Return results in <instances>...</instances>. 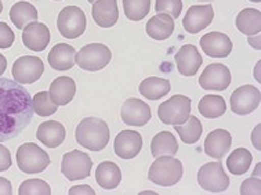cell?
Wrapping results in <instances>:
<instances>
[{"mask_svg":"<svg viewBox=\"0 0 261 195\" xmlns=\"http://www.w3.org/2000/svg\"><path fill=\"white\" fill-rule=\"evenodd\" d=\"M95 180L104 190H115L122 181V172L116 163L111 161L101 162L95 170Z\"/></svg>","mask_w":261,"mask_h":195,"instance_id":"obj_24","label":"cell"},{"mask_svg":"<svg viewBox=\"0 0 261 195\" xmlns=\"http://www.w3.org/2000/svg\"><path fill=\"white\" fill-rule=\"evenodd\" d=\"M19 195H50L51 188L42 179H29L25 180L18 190Z\"/></svg>","mask_w":261,"mask_h":195,"instance_id":"obj_35","label":"cell"},{"mask_svg":"<svg viewBox=\"0 0 261 195\" xmlns=\"http://www.w3.org/2000/svg\"><path fill=\"white\" fill-rule=\"evenodd\" d=\"M203 58L198 52V48L192 44H186L176 54L177 69L184 77H194L199 71Z\"/></svg>","mask_w":261,"mask_h":195,"instance_id":"obj_19","label":"cell"},{"mask_svg":"<svg viewBox=\"0 0 261 195\" xmlns=\"http://www.w3.org/2000/svg\"><path fill=\"white\" fill-rule=\"evenodd\" d=\"M237 28L246 36L258 35L261 31V11L256 9L242 10L237 17Z\"/></svg>","mask_w":261,"mask_h":195,"instance_id":"obj_27","label":"cell"},{"mask_svg":"<svg viewBox=\"0 0 261 195\" xmlns=\"http://www.w3.org/2000/svg\"><path fill=\"white\" fill-rule=\"evenodd\" d=\"M50 39H51L50 29L46 27V24H42L38 21L27 25L22 32L24 46L34 52H43L48 46Z\"/></svg>","mask_w":261,"mask_h":195,"instance_id":"obj_17","label":"cell"},{"mask_svg":"<svg viewBox=\"0 0 261 195\" xmlns=\"http://www.w3.org/2000/svg\"><path fill=\"white\" fill-rule=\"evenodd\" d=\"M261 91L256 86L245 85L238 87L231 95V108L237 115H249L260 107Z\"/></svg>","mask_w":261,"mask_h":195,"instance_id":"obj_10","label":"cell"},{"mask_svg":"<svg viewBox=\"0 0 261 195\" xmlns=\"http://www.w3.org/2000/svg\"><path fill=\"white\" fill-rule=\"evenodd\" d=\"M87 2H90V3H94L95 0H87Z\"/></svg>","mask_w":261,"mask_h":195,"instance_id":"obj_47","label":"cell"},{"mask_svg":"<svg viewBox=\"0 0 261 195\" xmlns=\"http://www.w3.org/2000/svg\"><path fill=\"white\" fill-rule=\"evenodd\" d=\"M151 153L153 157H162V155H171L174 157L178 153V143H177L174 134L170 132H161L152 138Z\"/></svg>","mask_w":261,"mask_h":195,"instance_id":"obj_28","label":"cell"},{"mask_svg":"<svg viewBox=\"0 0 261 195\" xmlns=\"http://www.w3.org/2000/svg\"><path fill=\"white\" fill-rule=\"evenodd\" d=\"M242 195H260L261 194V180L258 177H250L243 181L241 186Z\"/></svg>","mask_w":261,"mask_h":195,"instance_id":"obj_37","label":"cell"},{"mask_svg":"<svg viewBox=\"0 0 261 195\" xmlns=\"http://www.w3.org/2000/svg\"><path fill=\"white\" fill-rule=\"evenodd\" d=\"M258 134H260V125H258V126H257V128L253 130V137H252L253 144H254V147H256L257 150H260L261 148L260 140H258Z\"/></svg>","mask_w":261,"mask_h":195,"instance_id":"obj_42","label":"cell"},{"mask_svg":"<svg viewBox=\"0 0 261 195\" xmlns=\"http://www.w3.org/2000/svg\"><path fill=\"white\" fill-rule=\"evenodd\" d=\"M15 40V34L13 29L5 22H0V48H9Z\"/></svg>","mask_w":261,"mask_h":195,"instance_id":"obj_38","label":"cell"},{"mask_svg":"<svg viewBox=\"0 0 261 195\" xmlns=\"http://www.w3.org/2000/svg\"><path fill=\"white\" fill-rule=\"evenodd\" d=\"M32 107L34 112L39 116H50V115L57 112L58 105L51 100L48 91H40L32 97Z\"/></svg>","mask_w":261,"mask_h":195,"instance_id":"obj_33","label":"cell"},{"mask_svg":"<svg viewBox=\"0 0 261 195\" xmlns=\"http://www.w3.org/2000/svg\"><path fill=\"white\" fill-rule=\"evenodd\" d=\"M91 167H93L91 158L79 150H73L62 157L61 172L68 180L75 181L87 179L90 176Z\"/></svg>","mask_w":261,"mask_h":195,"instance_id":"obj_9","label":"cell"},{"mask_svg":"<svg viewBox=\"0 0 261 195\" xmlns=\"http://www.w3.org/2000/svg\"><path fill=\"white\" fill-rule=\"evenodd\" d=\"M11 72H13V78L15 82H18L21 85H29L40 79L44 72V64L39 57L24 56V57H19L13 64Z\"/></svg>","mask_w":261,"mask_h":195,"instance_id":"obj_11","label":"cell"},{"mask_svg":"<svg viewBox=\"0 0 261 195\" xmlns=\"http://www.w3.org/2000/svg\"><path fill=\"white\" fill-rule=\"evenodd\" d=\"M174 129H176L177 133L180 134L182 143L186 144L198 143L200 136L203 133V126L200 124V120L192 115H190V118L187 119L182 125H176Z\"/></svg>","mask_w":261,"mask_h":195,"instance_id":"obj_32","label":"cell"},{"mask_svg":"<svg viewBox=\"0 0 261 195\" xmlns=\"http://www.w3.org/2000/svg\"><path fill=\"white\" fill-rule=\"evenodd\" d=\"M56 2H60V0H56Z\"/></svg>","mask_w":261,"mask_h":195,"instance_id":"obj_48","label":"cell"},{"mask_svg":"<svg viewBox=\"0 0 261 195\" xmlns=\"http://www.w3.org/2000/svg\"><path fill=\"white\" fill-rule=\"evenodd\" d=\"M198 183L207 192H224L229 187V179L220 162H210L198 172Z\"/></svg>","mask_w":261,"mask_h":195,"instance_id":"obj_8","label":"cell"},{"mask_svg":"<svg viewBox=\"0 0 261 195\" xmlns=\"http://www.w3.org/2000/svg\"><path fill=\"white\" fill-rule=\"evenodd\" d=\"M182 177V163L171 155H162L155 159L148 172V179L162 187L177 184Z\"/></svg>","mask_w":261,"mask_h":195,"instance_id":"obj_3","label":"cell"},{"mask_svg":"<svg viewBox=\"0 0 261 195\" xmlns=\"http://www.w3.org/2000/svg\"><path fill=\"white\" fill-rule=\"evenodd\" d=\"M214 18V11L212 5L191 6L182 19L184 29L190 34H198L202 29L207 28Z\"/></svg>","mask_w":261,"mask_h":195,"instance_id":"obj_13","label":"cell"},{"mask_svg":"<svg viewBox=\"0 0 261 195\" xmlns=\"http://www.w3.org/2000/svg\"><path fill=\"white\" fill-rule=\"evenodd\" d=\"M253 161L252 154L246 148H237L233 153L227 158V167L235 176L245 175L247 169L250 167Z\"/></svg>","mask_w":261,"mask_h":195,"instance_id":"obj_31","label":"cell"},{"mask_svg":"<svg viewBox=\"0 0 261 195\" xmlns=\"http://www.w3.org/2000/svg\"><path fill=\"white\" fill-rule=\"evenodd\" d=\"M199 85L203 90H227L231 85V72L223 64H210L202 72Z\"/></svg>","mask_w":261,"mask_h":195,"instance_id":"obj_12","label":"cell"},{"mask_svg":"<svg viewBox=\"0 0 261 195\" xmlns=\"http://www.w3.org/2000/svg\"><path fill=\"white\" fill-rule=\"evenodd\" d=\"M120 116L128 126H144L151 120V108L145 101L128 99L127 101H124Z\"/></svg>","mask_w":261,"mask_h":195,"instance_id":"obj_15","label":"cell"},{"mask_svg":"<svg viewBox=\"0 0 261 195\" xmlns=\"http://www.w3.org/2000/svg\"><path fill=\"white\" fill-rule=\"evenodd\" d=\"M2 10H3V5H2V2H0V13H2Z\"/></svg>","mask_w":261,"mask_h":195,"instance_id":"obj_45","label":"cell"},{"mask_svg":"<svg viewBox=\"0 0 261 195\" xmlns=\"http://www.w3.org/2000/svg\"><path fill=\"white\" fill-rule=\"evenodd\" d=\"M231 145H232L231 133L224 129H216L212 130L204 140V153L219 161L227 155Z\"/></svg>","mask_w":261,"mask_h":195,"instance_id":"obj_18","label":"cell"},{"mask_svg":"<svg viewBox=\"0 0 261 195\" xmlns=\"http://www.w3.org/2000/svg\"><path fill=\"white\" fill-rule=\"evenodd\" d=\"M170 82L167 81V79L151 77L144 79L140 83L138 91H140V94L144 95L148 100H159L162 97H165L170 91Z\"/></svg>","mask_w":261,"mask_h":195,"instance_id":"obj_26","label":"cell"},{"mask_svg":"<svg viewBox=\"0 0 261 195\" xmlns=\"http://www.w3.org/2000/svg\"><path fill=\"white\" fill-rule=\"evenodd\" d=\"M65 128L57 120H47L39 125L36 137L40 143L48 148H56L61 145L65 140Z\"/></svg>","mask_w":261,"mask_h":195,"instance_id":"obj_22","label":"cell"},{"mask_svg":"<svg viewBox=\"0 0 261 195\" xmlns=\"http://www.w3.org/2000/svg\"><path fill=\"white\" fill-rule=\"evenodd\" d=\"M249 2H253V3H261V0H249Z\"/></svg>","mask_w":261,"mask_h":195,"instance_id":"obj_44","label":"cell"},{"mask_svg":"<svg viewBox=\"0 0 261 195\" xmlns=\"http://www.w3.org/2000/svg\"><path fill=\"white\" fill-rule=\"evenodd\" d=\"M11 154L5 145H2L0 144V172H5L9 170L10 167H11Z\"/></svg>","mask_w":261,"mask_h":195,"instance_id":"obj_39","label":"cell"},{"mask_svg":"<svg viewBox=\"0 0 261 195\" xmlns=\"http://www.w3.org/2000/svg\"><path fill=\"white\" fill-rule=\"evenodd\" d=\"M77 194H87V195H94L95 191L91 188L90 186H77L72 187L69 190V195H77Z\"/></svg>","mask_w":261,"mask_h":195,"instance_id":"obj_40","label":"cell"},{"mask_svg":"<svg viewBox=\"0 0 261 195\" xmlns=\"http://www.w3.org/2000/svg\"><path fill=\"white\" fill-rule=\"evenodd\" d=\"M124 14L132 21H141L148 15L151 0H123Z\"/></svg>","mask_w":261,"mask_h":195,"instance_id":"obj_34","label":"cell"},{"mask_svg":"<svg viewBox=\"0 0 261 195\" xmlns=\"http://www.w3.org/2000/svg\"><path fill=\"white\" fill-rule=\"evenodd\" d=\"M111 58V50L101 43H91L76 52V64L83 71H101L110 64Z\"/></svg>","mask_w":261,"mask_h":195,"instance_id":"obj_4","label":"cell"},{"mask_svg":"<svg viewBox=\"0 0 261 195\" xmlns=\"http://www.w3.org/2000/svg\"><path fill=\"white\" fill-rule=\"evenodd\" d=\"M48 64L56 71H68L75 67L76 50L67 43H58L48 54Z\"/></svg>","mask_w":261,"mask_h":195,"instance_id":"obj_21","label":"cell"},{"mask_svg":"<svg viewBox=\"0 0 261 195\" xmlns=\"http://www.w3.org/2000/svg\"><path fill=\"white\" fill-rule=\"evenodd\" d=\"M17 165L25 173H40L50 165L48 154L35 143H25L17 151Z\"/></svg>","mask_w":261,"mask_h":195,"instance_id":"obj_5","label":"cell"},{"mask_svg":"<svg viewBox=\"0 0 261 195\" xmlns=\"http://www.w3.org/2000/svg\"><path fill=\"white\" fill-rule=\"evenodd\" d=\"M10 19L18 29H24L31 22L38 19V11L28 2H18L10 10Z\"/></svg>","mask_w":261,"mask_h":195,"instance_id":"obj_29","label":"cell"},{"mask_svg":"<svg viewBox=\"0 0 261 195\" xmlns=\"http://www.w3.org/2000/svg\"><path fill=\"white\" fill-rule=\"evenodd\" d=\"M50 97L57 105L69 104L76 94V83L69 77H60L50 85Z\"/></svg>","mask_w":261,"mask_h":195,"instance_id":"obj_23","label":"cell"},{"mask_svg":"<svg viewBox=\"0 0 261 195\" xmlns=\"http://www.w3.org/2000/svg\"><path fill=\"white\" fill-rule=\"evenodd\" d=\"M6 68H7V60L3 54H0V77L5 74Z\"/></svg>","mask_w":261,"mask_h":195,"instance_id":"obj_43","label":"cell"},{"mask_svg":"<svg viewBox=\"0 0 261 195\" xmlns=\"http://www.w3.org/2000/svg\"><path fill=\"white\" fill-rule=\"evenodd\" d=\"M191 115V100L186 95H173L158 108V116L165 125H182Z\"/></svg>","mask_w":261,"mask_h":195,"instance_id":"obj_6","label":"cell"},{"mask_svg":"<svg viewBox=\"0 0 261 195\" xmlns=\"http://www.w3.org/2000/svg\"><path fill=\"white\" fill-rule=\"evenodd\" d=\"M95 24L101 28H111L118 22L119 10L116 0H95L91 9Z\"/></svg>","mask_w":261,"mask_h":195,"instance_id":"obj_20","label":"cell"},{"mask_svg":"<svg viewBox=\"0 0 261 195\" xmlns=\"http://www.w3.org/2000/svg\"><path fill=\"white\" fill-rule=\"evenodd\" d=\"M198 2H212V0H198Z\"/></svg>","mask_w":261,"mask_h":195,"instance_id":"obj_46","label":"cell"},{"mask_svg":"<svg viewBox=\"0 0 261 195\" xmlns=\"http://www.w3.org/2000/svg\"><path fill=\"white\" fill-rule=\"evenodd\" d=\"M13 194V187L7 179L0 177V195H11Z\"/></svg>","mask_w":261,"mask_h":195,"instance_id":"obj_41","label":"cell"},{"mask_svg":"<svg viewBox=\"0 0 261 195\" xmlns=\"http://www.w3.org/2000/svg\"><path fill=\"white\" fill-rule=\"evenodd\" d=\"M181 10H182L181 0H156V5H155L156 13L170 15L173 19H177L180 17Z\"/></svg>","mask_w":261,"mask_h":195,"instance_id":"obj_36","label":"cell"},{"mask_svg":"<svg viewBox=\"0 0 261 195\" xmlns=\"http://www.w3.org/2000/svg\"><path fill=\"white\" fill-rule=\"evenodd\" d=\"M174 32V19L170 15L158 13L147 22V34L155 40H165Z\"/></svg>","mask_w":261,"mask_h":195,"instance_id":"obj_25","label":"cell"},{"mask_svg":"<svg viewBox=\"0 0 261 195\" xmlns=\"http://www.w3.org/2000/svg\"><path fill=\"white\" fill-rule=\"evenodd\" d=\"M32 97L21 83L0 78V143L17 137L32 120Z\"/></svg>","mask_w":261,"mask_h":195,"instance_id":"obj_1","label":"cell"},{"mask_svg":"<svg viewBox=\"0 0 261 195\" xmlns=\"http://www.w3.org/2000/svg\"><path fill=\"white\" fill-rule=\"evenodd\" d=\"M200 47L209 57L225 58L232 52V42L223 32H209L200 39Z\"/></svg>","mask_w":261,"mask_h":195,"instance_id":"obj_14","label":"cell"},{"mask_svg":"<svg viewBox=\"0 0 261 195\" xmlns=\"http://www.w3.org/2000/svg\"><path fill=\"white\" fill-rule=\"evenodd\" d=\"M115 154L122 159H133L143 148V137L134 130H123L115 138Z\"/></svg>","mask_w":261,"mask_h":195,"instance_id":"obj_16","label":"cell"},{"mask_svg":"<svg viewBox=\"0 0 261 195\" xmlns=\"http://www.w3.org/2000/svg\"><path fill=\"white\" fill-rule=\"evenodd\" d=\"M198 110H199L200 115L207 119L220 118L225 114L227 111V104L225 100L220 95H204L203 99L199 101L198 104Z\"/></svg>","mask_w":261,"mask_h":195,"instance_id":"obj_30","label":"cell"},{"mask_svg":"<svg viewBox=\"0 0 261 195\" xmlns=\"http://www.w3.org/2000/svg\"><path fill=\"white\" fill-rule=\"evenodd\" d=\"M76 141L90 151H101L110 141V128L100 118H85L76 128Z\"/></svg>","mask_w":261,"mask_h":195,"instance_id":"obj_2","label":"cell"},{"mask_svg":"<svg viewBox=\"0 0 261 195\" xmlns=\"http://www.w3.org/2000/svg\"><path fill=\"white\" fill-rule=\"evenodd\" d=\"M57 28L67 39H76L83 35L86 29V15L77 6H68L58 14Z\"/></svg>","mask_w":261,"mask_h":195,"instance_id":"obj_7","label":"cell"}]
</instances>
